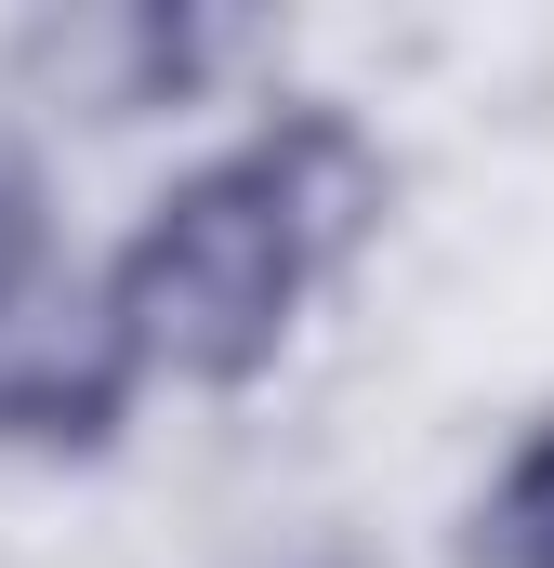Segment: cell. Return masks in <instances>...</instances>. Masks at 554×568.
<instances>
[{
	"label": "cell",
	"mask_w": 554,
	"mask_h": 568,
	"mask_svg": "<svg viewBox=\"0 0 554 568\" xmlns=\"http://www.w3.org/2000/svg\"><path fill=\"white\" fill-rule=\"evenodd\" d=\"M317 278V252L290 239L252 159L185 172L106 265V317L133 344V371H185V384H252L290 344V304Z\"/></svg>",
	"instance_id": "6da1fadb"
},
{
	"label": "cell",
	"mask_w": 554,
	"mask_h": 568,
	"mask_svg": "<svg viewBox=\"0 0 554 568\" xmlns=\"http://www.w3.org/2000/svg\"><path fill=\"white\" fill-rule=\"evenodd\" d=\"M133 410V344L106 317V291L66 278L53 252L0 278V449H53L93 463Z\"/></svg>",
	"instance_id": "7a4b0ae2"
},
{
	"label": "cell",
	"mask_w": 554,
	"mask_h": 568,
	"mask_svg": "<svg viewBox=\"0 0 554 568\" xmlns=\"http://www.w3.org/2000/svg\"><path fill=\"white\" fill-rule=\"evenodd\" d=\"M225 27L185 13V0H66L13 40V80L66 120H145V106H185L212 80Z\"/></svg>",
	"instance_id": "3957f363"
},
{
	"label": "cell",
	"mask_w": 554,
	"mask_h": 568,
	"mask_svg": "<svg viewBox=\"0 0 554 568\" xmlns=\"http://www.w3.org/2000/svg\"><path fill=\"white\" fill-rule=\"evenodd\" d=\"M238 159L265 172V199L290 212V239H304L317 265H343V252L383 225V185H397V172H383V145L357 133L343 106H277Z\"/></svg>",
	"instance_id": "277c9868"
},
{
	"label": "cell",
	"mask_w": 554,
	"mask_h": 568,
	"mask_svg": "<svg viewBox=\"0 0 554 568\" xmlns=\"http://www.w3.org/2000/svg\"><path fill=\"white\" fill-rule=\"evenodd\" d=\"M462 568H554V410L515 436V463L475 489V516H462Z\"/></svg>",
	"instance_id": "5b68a950"
},
{
	"label": "cell",
	"mask_w": 554,
	"mask_h": 568,
	"mask_svg": "<svg viewBox=\"0 0 554 568\" xmlns=\"http://www.w3.org/2000/svg\"><path fill=\"white\" fill-rule=\"evenodd\" d=\"M53 252V225H40V159L27 145H0V278L13 265H40Z\"/></svg>",
	"instance_id": "8992f818"
},
{
	"label": "cell",
	"mask_w": 554,
	"mask_h": 568,
	"mask_svg": "<svg viewBox=\"0 0 554 568\" xmlns=\"http://www.w3.org/2000/svg\"><path fill=\"white\" fill-rule=\"evenodd\" d=\"M277 568H370V556H357V542H290Z\"/></svg>",
	"instance_id": "52a82bcc"
}]
</instances>
